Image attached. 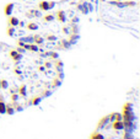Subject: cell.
I'll return each instance as SVG.
<instances>
[{
	"label": "cell",
	"instance_id": "1",
	"mask_svg": "<svg viewBox=\"0 0 140 139\" xmlns=\"http://www.w3.org/2000/svg\"><path fill=\"white\" fill-rule=\"evenodd\" d=\"M38 9L41 11H48V10H51L49 8V1H46V0H42V1L38 3Z\"/></svg>",
	"mask_w": 140,
	"mask_h": 139
},
{
	"label": "cell",
	"instance_id": "2",
	"mask_svg": "<svg viewBox=\"0 0 140 139\" xmlns=\"http://www.w3.org/2000/svg\"><path fill=\"white\" fill-rule=\"evenodd\" d=\"M57 20L59 22H65L66 21V17H65V12L63 10H58L57 11Z\"/></svg>",
	"mask_w": 140,
	"mask_h": 139
},
{
	"label": "cell",
	"instance_id": "3",
	"mask_svg": "<svg viewBox=\"0 0 140 139\" xmlns=\"http://www.w3.org/2000/svg\"><path fill=\"white\" fill-rule=\"evenodd\" d=\"M8 22H9V26H12V27H16V26L19 25V19H17V17H15V16H11V15H10V16H9V20H8Z\"/></svg>",
	"mask_w": 140,
	"mask_h": 139
},
{
	"label": "cell",
	"instance_id": "4",
	"mask_svg": "<svg viewBox=\"0 0 140 139\" xmlns=\"http://www.w3.org/2000/svg\"><path fill=\"white\" fill-rule=\"evenodd\" d=\"M12 9H14V4H12V3L6 4V6H5V15L10 16V15L12 14Z\"/></svg>",
	"mask_w": 140,
	"mask_h": 139
},
{
	"label": "cell",
	"instance_id": "5",
	"mask_svg": "<svg viewBox=\"0 0 140 139\" xmlns=\"http://www.w3.org/2000/svg\"><path fill=\"white\" fill-rule=\"evenodd\" d=\"M26 28L30 30V31H36L37 28H38V25L35 24V22H28L27 25H26Z\"/></svg>",
	"mask_w": 140,
	"mask_h": 139
},
{
	"label": "cell",
	"instance_id": "6",
	"mask_svg": "<svg viewBox=\"0 0 140 139\" xmlns=\"http://www.w3.org/2000/svg\"><path fill=\"white\" fill-rule=\"evenodd\" d=\"M43 19H44V21H47V22H51V21L54 20V15H53V14H48V15H46Z\"/></svg>",
	"mask_w": 140,
	"mask_h": 139
},
{
	"label": "cell",
	"instance_id": "7",
	"mask_svg": "<svg viewBox=\"0 0 140 139\" xmlns=\"http://www.w3.org/2000/svg\"><path fill=\"white\" fill-rule=\"evenodd\" d=\"M114 1H122V0H114Z\"/></svg>",
	"mask_w": 140,
	"mask_h": 139
}]
</instances>
